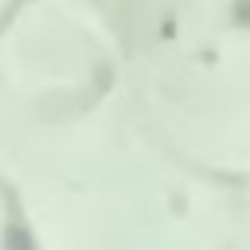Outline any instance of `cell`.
I'll use <instances>...</instances> for the list:
<instances>
[{"label":"cell","instance_id":"6da1fadb","mask_svg":"<svg viewBox=\"0 0 250 250\" xmlns=\"http://www.w3.org/2000/svg\"><path fill=\"white\" fill-rule=\"evenodd\" d=\"M8 246H12V250H35V246H31V238H27V230H23L20 223L8 230Z\"/></svg>","mask_w":250,"mask_h":250}]
</instances>
